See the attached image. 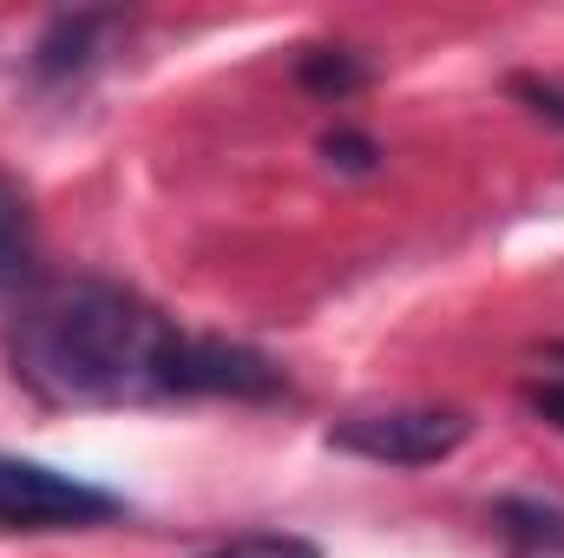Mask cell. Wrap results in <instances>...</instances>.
Masks as SVG:
<instances>
[{"label": "cell", "instance_id": "7", "mask_svg": "<svg viewBox=\"0 0 564 558\" xmlns=\"http://www.w3.org/2000/svg\"><path fill=\"white\" fill-rule=\"evenodd\" d=\"M295 79H302L315 99H348V93H361L375 73H368V60L348 53V46H308V53L295 60Z\"/></svg>", "mask_w": 564, "mask_h": 558}, {"label": "cell", "instance_id": "10", "mask_svg": "<svg viewBox=\"0 0 564 558\" xmlns=\"http://www.w3.org/2000/svg\"><path fill=\"white\" fill-rule=\"evenodd\" d=\"M322 151H328V164H341V171H375V158H381L368 132H328Z\"/></svg>", "mask_w": 564, "mask_h": 558}, {"label": "cell", "instance_id": "3", "mask_svg": "<svg viewBox=\"0 0 564 558\" xmlns=\"http://www.w3.org/2000/svg\"><path fill=\"white\" fill-rule=\"evenodd\" d=\"M473 433V420L459 408H381V415H348L335 420V447L375 466H440L446 453H459Z\"/></svg>", "mask_w": 564, "mask_h": 558}, {"label": "cell", "instance_id": "1", "mask_svg": "<svg viewBox=\"0 0 564 558\" xmlns=\"http://www.w3.org/2000/svg\"><path fill=\"white\" fill-rule=\"evenodd\" d=\"M184 329L139 289L106 277H59L7 322V362L46 408H132L171 401Z\"/></svg>", "mask_w": 564, "mask_h": 558}, {"label": "cell", "instance_id": "4", "mask_svg": "<svg viewBox=\"0 0 564 558\" xmlns=\"http://www.w3.org/2000/svg\"><path fill=\"white\" fill-rule=\"evenodd\" d=\"M177 401L191 395H230V401H276L289 395L282 368L263 348H243L230 335H191L184 329V348H177Z\"/></svg>", "mask_w": 564, "mask_h": 558}, {"label": "cell", "instance_id": "6", "mask_svg": "<svg viewBox=\"0 0 564 558\" xmlns=\"http://www.w3.org/2000/svg\"><path fill=\"white\" fill-rule=\"evenodd\" d=\"M492 526L519 558H558L564 552V506L558 500H532V493H506L492 500Z\"/></svg>", "mask_w": 564, "mask_h": 558}, {"label": "cell", "instance_id": "8", "mask_svg": "<svg viewBox=\"0 0 564 558\" xmlns=\"http://www.w3.org/2000/svg\"><path fill=\"white\" fill-rule=\"evenodd\" d=\"M26 264V197L13 178H0V289L20 277Z\"/></svg>", "mask_w": 564, "mask_h": 558}, {"label": "cell", "instance_id": "11", "mask_svg": "<svg viewBox=\"0 0 564 558\" xmlns=\"http://www.w3.org/2000/svg\"><path fill=\"white\" fill-rule=\"evenodd\" d=\"M512 99H525L532 112H545V119H558V126H564V86H552V79L519 73V79H512Z\"/></svg>", "mask_w": 564, "mask_h": 558}, {"label": "cell", "instance_id": "5", "mask_svg": "<svg viewBox=\"0 0 564 558\" xmlns=\"http://www.w3.org/2000/svg\"><path fill=\"white\" fill-rule=\"evenodd\" d=\"M119 26H126V13H112V7H73V13H53L46 33L33 40V79L66 86V79H79V73H93L99 53H106V40H112Z\"/></svg>", "mask_w": 564, "mask_h": 558}, {"label": "cell", "instance_id": "12", "mask_svg": "<svg viewBox=\"0 0 564 558\" xmlns=\"http://www.w3.org/2000/svg\"><path fill=\"white\" fill-rule=\"evenodd\" d=\"M525 401H532V415H539V420H552V427L564 433V375H558V382H532V388H525Z\"/></svg>", "mask_w": 564, "mask_h": 558}, {"label": "cell", "instance_id": "2", "mask_svg": "<svg viewBox=\"0 0 564 558\" xmlns=\"http://www.w3.org/2000/svg\"><path fill=\"white\" fill-rule=\"evenodd\" d=\"M126 500L93 486V480H73L59 466H40V460H20V453H0V533H66V526H106L119 519Z\"/></svg>", "mask_w": 564, "mask_h": 558}, {"label": "cell", "instance_id": "9", "mask_svg": "<svg viewBox=\"0 0 564 558\" xmlns=\"http://www.w3.org/2000/svg\"><path fill=\"white\" fill-rule=\"evenodd\" d=\"M204 558H322V546L302 539V533H243V539H230V546H217Z\"/></svg>", "mask_w": 564, "mask_h": 558}]
</instances>
